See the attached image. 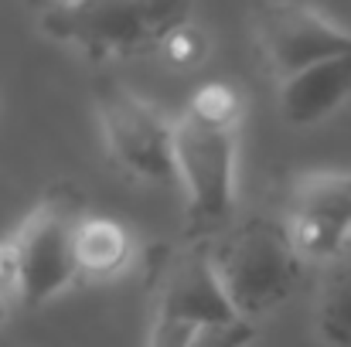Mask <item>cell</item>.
<instances>
[{"label":"cell","instance_id":"13","mask_svg":"<svg viewBox=\"0 0 351 347\" xmlns=\"http://www.w3.org/2000/svg\"><path fill=\"white\" fill-rule=\"evenodd\" d=\"M256 341V324L235 317V320H226V324H212L205 331L195 334L191 347H249Z\"/></svg>","mask_w":351,"mask_h":347},{"label":"cell","instance_id":"6","mask_svg":"<svg viewBox=\"0 0 351 347\" xmlns=\"http://www.w3.org/2000/svg\"><path fill=\"white\" fill-rule=\"evenodd\" d=\"M96 116L113 164H119L130 177L147 184L178 181L171 116L119 82L96 86Z\"/></svg>","mask_w":351,"mask_h":347},{"label":"cell","instance_id":"8","mask_svg":"<svg viewBox=\"0 0 351 347\" xmlns=\"http://www.w3.org/2000/svg\"><path fill=\"white\" fill-rule=\"evenodd\" d=\"M283 222L304 262H338L351 238V170L300 174Z\"/></svg>","mask_w":351,"mask_h":347},{"label":"cell","instance_id":"2","mask_svg":"<svg viewBox=\"0 0 351 347\" xmlns=\"http://www.w3.org/2000/svg\"><path fill=\"white\" fill-rule=\"evenodd\" d=\"M212 266L235 317L249 324L287 303L307 269L287 222L269 215H249L232 225L212 245Z\"/></svg>","mask_w":351,"mask_h":347},{"label":"cell","instance_id":"17","mask_svg":"<svg viewBox=\"0 0 351 347\" xmlns=\"http://www.w3.org/2000/svg\"><path fill=\"white\" fill-rule=\"evenodd\" d=\"M0 307H3V300H0Z\"/></svg>","mask_w":351,"mask_h":347},{"label":"cell","instance_id":"9","mask_svg":"<svg viewBox=\"0 0 351 347\" xmlns=\"http://www.w3.org/2000/svg\"><path fill=\"white\" fill-rule=\"evenodd\" d=\"M351 96V55L311 65L276 82V106L290 126H314L341 110Z\"/></svg>","mask_w":351,"mask_h":347},{"label":"cell","instance_id":"12","mask_svg":"<svg viewBox=\"0 0 351 347\" xmlns=\"http://www.w3.org/2000/svg\"><path fill=\"white\" fill-rule=\"evenodd\" d=\"M188 113L205 119V123H215V126H235L239 129V116H242V99L229 82H208L202 86L191 103H188Z\"/></svg>","mask_w":351,"mask_h":347},{"label":"cell","instance_id":"16","mask_svg":"<svg viewBox=\"0 0 351 347\" xmlns=\"http://www.w3.org/2000/svg\"><path fill=\"white\" fill-rule=\"evenodd\" d=\"M31 3H34V7H38V10L45 14V10H55V7H65V3H75V0H31Z\"/></svg>","mask_w":351,"mask_h":347},{"label":"cell","instance_id":"5","mask_svg":"<svg viewBox=\"0 0 351 347\" xmlns=\"http://www.w3.org/2000/svg\"><path fill=\"white\" fill-rule=\"evenodd\" d=\"M226 320H235V310L212 266V245L188 242L167 252V262L157 269L147 347H191L198 331Z\"/></svg>","mask_w":351,"mask_h":347},{"label":"cell","instance_id":"1","mask_svg":"<svg viewBox=\"0 0 351 347\" xmlns=\"http://www.w3.org/2000/svg\"><path fill=\"white\" fill-rule=\"evenodd\" d=\"M195 21V0H75L38 17L41 31L93 62H123L164 51Z\"/></svg>","mask_w":351,"mask_h":347},{"label":"cell","instance_id":"7","mask_svg":"<svg viewBox=\"0 0 351 347\" xmlns=\"http://www.w3.org/2000/svg\"><path fill=\"white\" fill-rule=\"evenodd\" d=\"M252 34L276 82L351 55V31L300 0H259L252 7Z\"/></svg>","mask_w":351,"mask_h":347},{"label":"cell","instance_id":"3","mask_svg":"<svg viewBox=\"0 0 351 347\" xmlns=\"http://www.w3.org/2000/svg\"><path fill=\"white\" fill-rule=\"evenodd\" d=\"M86 215V198L72 184H51L17 222L7 238L10 290L24 310H41L82 276L75 238Z\"/></svg>","mask_w":351,"mask_h":347},{"label":"cell","instance_id":"10","mask_svg":"<svg viewBox=\"0 0 351 347\" xmlns=\"http://www.w3.org/2000/svg\"><path fill=\"white\" fill-rule=\"evenodd\" d=\"M75 255H79L82 276H89V279L117 276L126 269V262L133 255V238L113 218L86 215L79 225V238H75Z\"/></svg>","mask_w":351,"mask_h":347},{"label":"cell","instance_id":"11","mask_svg":"<svg viewBox=\"0 0 351 347\" xmlns=\"http://www.w3.org/2000/svg\"><path fill=\"white\" fill-rule=\"evenodd\" d=\"M314 324L328 347H351V262H338L324 276L317 290Z\"/></svg>","mask_w":351,"mask_h":347},{"label":"cell","instance_id":"4","mask_svg":"<svg viewBox=\"0 0 351 347\" xmlns=\"http://www.w3.org/2000/svg\"><path fill=\"white\" fill-rule=\"evenodd\" d=\"M239 129L205 123L188 110L174 119V167L184 191L188 242L232 229Z\"/></svg>","mask_w":351,"mask_h":347},{"label":"cell","instance_id":"14","mask_svg":"<svg viewBox=\"0 0 351 347\" xmlns=\"http://www.w3.org/2000/svg\"><path fill=\"white\" fill-rule=\"evenodd\" d=\"M164 58H167L171 65H178V68H191V65H198V62L205 58V34H202L195 24L181 27V31L164 44Z\"/></svg>","mask_w":351,"mask_h":347},{"label":"cell","instance_id":"15","mask_svg":"<svg viewBox=\"0 0 351 347\" xmlns=\"http://www.w3.org/2000/svg\"><path fill=\"white\" fill-rule=\"evenodd\" d=\"M0 279L10 283V245L0 238Z\"/></svg>","mask_w":351,"mask_h":347}]
</instances>
